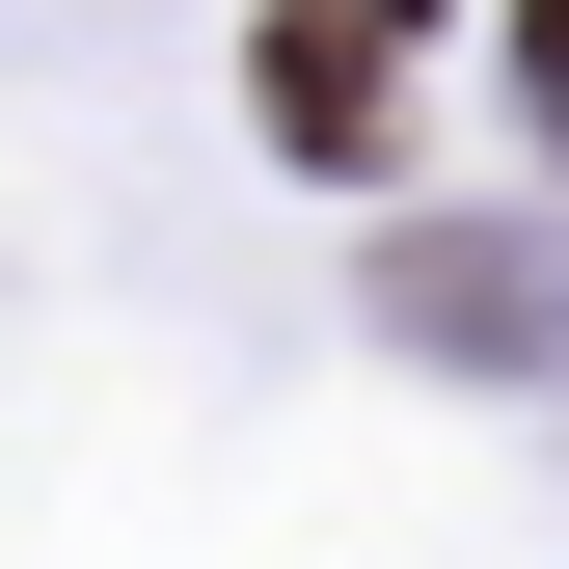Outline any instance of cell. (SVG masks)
<instances>
[{"label": "cell", "mask_w": 569, "mask_h": 569, "mask_svg": "<svg viewBox=\"0 0 569 569\" xmlns=\"http://www.w3.org/2000/svg\"><path fill=\"white\" fill-rule=\"evenodd\" d=\"M380 326H435V352H488V380H569V244H461V218H435V244L380 271Z\"/></svg>", "instance_id": "6da1fadb"}, {"label": "cell", "mask_w": 569, "mask_h": 569, "mask_svg": "<svg viewBox=\"0 0 569 569\" xmlns=\"http://www.w3.org/2000/svg\"><path fill=\"white\" fill-rule=\"evenodd\" d=\"M244 109H271V163H326V190L407 136V109H380V28H352V0H299V28L244 54Z\"/></svg>", "instance_id": "7a4b0ae2"}, {"label": "cell", "mask_w": 569, "mask_h": 569, "mask_svg": "<svg viewBox=\"0 0 569 569\" xmlns=\"http://www.w3.org/2000/svg\"><path fill=\"white\" fill-rule=\"evenodd\" d=\"M516 82H542V109H569V0H516Z\"/></svg>", "instance_id": "3957f363"}]
</instances>
